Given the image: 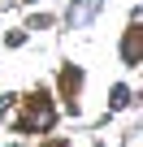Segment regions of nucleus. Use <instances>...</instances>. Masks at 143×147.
I'll return each instance as SVG.
<instances>
[]
</instances>
